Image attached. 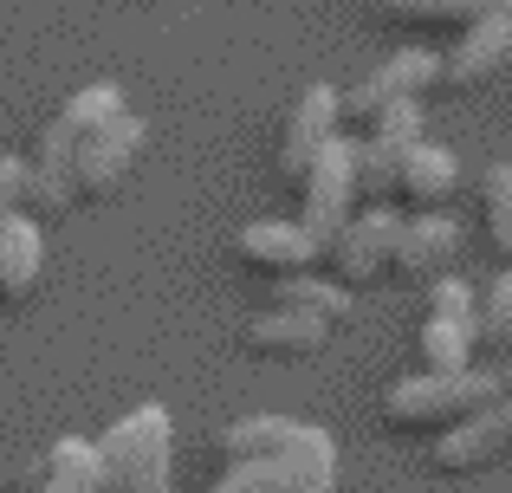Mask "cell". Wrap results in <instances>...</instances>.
<instances>
[{"label":"cell","instance_id":"obj_3","mask_svg":"<svg viewBox=\"0 0 512 493\" xmlns=\"http://www.w3.org/2000/svg\"><path fill=\"white\" fill-rule=\"evenodd\" d=\"M500 403V377L493 370H454V377H435V370H415V377L389 383L383 416L396 429H454V422L480 416V409Z\"/></svg>","mask_w":512,"mask_h":493},{"label":"cell","instance_id":"obj_22","mask_svg":"<svg viewBox=\"0 0 512 493\" xmlns=\"http://www.w3.org/2000/svg\"><path fill=\"white\" fill-rule=\"evenodd\" d=\"M208 493H305V481L286 461H227V474Z\"/></svg>","mask_w":512,"mask_h":493},{"label":"cell","instance_id":"obj_20","mask_svg":"<svg viewBox=\"0 0 512 493\" xmlns=\"http://www.w3.org/2000/svg\"><path fill=\"white\" fill-rule=\"evenodd\" d=\"M39 493H104L98 448L78 442V435L52 442V455H46V487H39Z\"/></svg>","mask_w":512,"mask_h":493},{"label":"cell","instance_id":"obj_17","mask_svg":"<svg viewBox=\"0 0 512 493\" xmlns=\"http://www.w3.org/2000/svg\"><path fill=\"white\" fill-rule=\"evenodd\" d=\"M376 7H383V20H402V26H454V33H467L480 20L512 13V0H376Z\"/></svg>","mask_w":512,"mask_h":493},{"label":"cell","instance_id":"obj_23","mask_svg":"<svg viewBox=\"0 0 512 493\" xmlns=\"http://www.w3.org/2000/svg\"><path fill=\"white\" fill-rule=\"evenodd\" d=\"M363 143H376L383 156H396V163H402V156L422 143V104H396V111H383V117L370 124V137H363Z\"/></svg>","mask_w":512,"mask_h":493},{"label":"cell","instance_id":"obj_21","mask_svg":"<svg viewBox=\"0 0 512 493\" xmlns=\"http://www.w3.org/2000/svg\"><path fill=\"white\" fill-rule=\"evenodd\" d=\"M480 228L500 260H512V163H487L480 176Z\"/></svg>","mask_w":512,"mask_h":493},{"label":"cell","instance_id":"obj_10","mask_svg":"<svg viewBox=\"0 0 512 493\" xmlns=\"http://www.w3.org/2000/svg\"><path fill=\"white\" fill-rule=\"evenodd\" d=\"M143 143H150V124H143V117L124 111L117 124H104L98 137L78 150V195H111V189H124V176L137 169Z\"/></svg>","mask_w":512,"mask_h":493},{"label":"cell","instance_id":"obj_19","mask_svg":"<svg viewBox=\"0 0 512 493\" xmlns=\"http://www.w3.org/2000/svg\"><path fill=\"white\" fill-rule=\"evenodd\" d=\"M474 344L480 331L461 325V318H422V370H435V377L474 370Z\"/></svg>","mask_w":512,"mask_h":493},{"label":"cell","instance_id":"obj_15","mask_svg":"<svg viewBox=\"0 0 512 493\" xmlns=\"http://www.w3.org/2000/svg\"><path fill=\"white\" fill-rule=\"evenodd\" d=\"M240 338H247L253 351H266V357H312V351H325L331 325H325V318H305V312L273 305V312L247 318V331H240Z\"/></svg>","mask_w":512,"mask_h":493},{"label":"cell","instance_id":"obj_9","mask_svg":"<svg viewBox=\"0 0 512 493\" xmlns=\"http://www.w3.org/2000/svg\"><path fill=\"white\" fill-rule=\"evenodd\" d=\"M500 455H512V396L506 390L493 409H480V416H467V422L435 435V468L441 474H480Z\"/></svg>","mask_w":512,"mask_h":493},{"label":"cell","instance_id":"obj_24","mask_svg":"<svg viewBox=\"0 0 512 493\" xmlns=\"http://www.w3.org/2000/svg\"><path fill=\"white\" fill-rule=\"evenodd\" d=\"M474 331H480V344H500V338H512V266H506L500 279H493L487 292H480Z\"/></svg>","mask_w":512,"mask_h":493},{"label":"cell","instance_id":"obj_13","mask_svg":"<svg viewBox=\"0 0 512 493\" xmlns=\"http://www.w3.org/2000/svg\"><path fill=\"white\" fill-rule=\"evenodd\" d=\"M454 253H461V221L454 215H409L396 234V273L409 279H441L454 266Z\"/></svg>","mask_w":512,"mask_h":493},{"label":"cell","instance_id":"obj_6","mask_svg":"<svg viewBox=\"0 0 512 493\" xmlns=\"http://www.w3.org/2000/svg\"><path fill=\"white\" fill-rule=\"evenodd\" d=\"M441 85V52L428 46H409L396 52V59H383L363 85L344 91V117H363V124H376L383 111H396V104H422V91Z\"/></svg>","mask_w":512,"mask_h":493},{"label":"cell","instance_id":"obj_8","mask_svg":"<svg viewBox=\"0 0 512 493\" xmlns=\"http://www.w3.org/2000/svg\"><path fill=\"white\" fill-rule=\"evenodd\" d=\"M117 117H124V91H117V85H85V91H72V98L59 104V117L46 124V137H39L33 163L78 169V150H85V143L98 137L104 124H117Z\"/></svg>","mask_w":512,"mask_h":493},{"label":"cell","instance_id":"obj_25","mask_svg":"<svg viewBox=\"0 0 512 493\" xmlns=\"http://www.w3.org/2000/svg\"><path fill=\"white\" fill-rule=\"evenodd\" d=\"M474 312H480V299H474V286H467L461 273L428 279V318H461V325H474Z\"/></svg>","mask_w":512,"mask_h":493},{"label":"cell","instance_id":"obj_2","mask_svg":"<svg viewBox=\"0 0 512 493\" xmlns=\"http://www.w3.org/2000/svg\"><path fill=\"white\" fill-rule=\"evenodd\" d=\"M98 468H104V493H175L169 468H175V435H169V409L143 403L124 422L98 435Z\"/></svg>","mask_w":512,"mask_h":493},{"label":"cell","instance_id":"obj_7","mask_svg":"<svg viewBox=\"0 0 512 493\" xmlns=\"http://www.w3.org/2000/svg\"><path fill=\"white\" fill-rule=\"evenodd\" d=\"M338 124H344V91L305 85L299 104H292V117H286V137H279V176L286 182L312 176V163L338 143Z\"/></svg>","mask_w":512,"mask_h":493},{"label":"cell","instance_id":"obj_12","mask_svg":"<svg viewBox=\"0 0 512 493\" xmlns=\"http://www.w3.org/2000/svg\"><path fill=\"white\" fill-rule=\"evenodd\" d=\"M234 247H240V260H247V266H260V273H279V279L312 273V266L325 260V247H318L312 234L299 228V221H247Z\"/></svg>","mask_w":512,"mask_h":493},{"label":"cell","instance_id":"obj_11","mask_svg":"<svg viewBox=\"0 0 512 493\" xmlns=\"http://www.w3.org/2000/svg\"><path fill=\"white\" fill-rule=\"evenodd\" d=\"M512 59V13H500V20H480V26H467L461 39H454L448 52H441V85H454V91H474V85H487L493 72Z\"/></svg>","mask_w":512,"mask_h":493},{"label":"cell","instance_id":"obj_18","mask_svg":"<svg viewBox=\"0 0 512 493\" xmlns=\"http://www.w3.org/2000/svg\"><path fill=\"white\" fill-rule=\"evenodd\" d=\"M273 305H286V312H305V318H325V325H338V318H350V286H338V279H325V273H292V279H279Z\"/></svg>","mask_w":512,"mask_h":493},{"label":"cell","instance_id":"obj_14","mask_svg":"<svg viewBox=\"0 0 512 493\" xmlns=\"http://www.w3.org/2000/svg\"><path fill=\"white\" fill-rule=\"evenodd\" d=\"M461 189V156L441 150V143H415L409 156H402V176H396V195L415 208V215H428V208H441L448 195Z\"/></svg>","mask_w":512,"mask_h":493},{"label":"cell","instance_id":"obj_1","mask_svg":"<svg viewBox=\"0 0 512 493\" xmlns=\"http://www.w3.org/2000/svg\"><path fill=\"white\" fill-rule=\"evenodd\" d=\"M227 461H286L305 481V493H331L338 487V442L318 422H292V416H240L221 435Z\"/></svg>","mask_w":512,"mask_h":493},{"label":"cell","instance_id":"obj_4","mask_svg":"<svg viewBox=\"0 0 512 493\" xmlns=\"http://www.w3.org/2000/svg\"><path fill=\"white\" fill-rule=\"evenodd\" d=\"M396 234H402V215L389 202H370L344 221V234L325 247V260L338 266V286H376L383 273H396Z\"/></svg>","mask_w":512,"mask_h":493},{"label":"cell","instance_id":"obj_27","mask_svg":"<svg viewBox=\"0 0 512 493\" xmlns=\"http://www.w3.org/2000/svg\"><path fill=\"white\" fill-rule=\"evenodd\" d=\"M500 390H506V396H512V364H506V370H500Z\"/></svg>","mask_w":512,"mask_h":493},{"label":"cell","instance_id":"obj_26","mask_svg":"<svg viewBox=\"0 0 512 493\" xmlns=\"http://www.w3.org/2000/svg\"><path fill=\"white\" fill-rule=\"evenodd\" d=\"M26 208V156L0 150V221H13Z\"/></svg>","mask_w":512,"mask_h":493},{"label":"cell","instance_id":"obj_16","mask_svg":"<svg viewBox=\"0 0 512 493\" xmlns=\"http://www.w3.org/2000/svg\"><path fill=\"white\" fill-rule=\"evenodd\" d=\"M39 266H46V234L39 221L13 215L0 221V299H26L39 286Z\"/></svg>","mask_w":512,"mask_h":493},{"label":"cell","instance_id":"obj_5","mask_svg":"<svg viewBox=\"0 0 512 493\" xmlns=\"http://www.w3.org/2000/svg\"><path fill=\"white\" fill-rule=\"evenodd\" d=\"M305 189V215H299V228L312 234L318 247H331L344 234V221L357 215V143L338 137L325 156L312 163V176L299 182Z\"/></svg>","mask_w":512,"mask_h":493}]
</instances>
